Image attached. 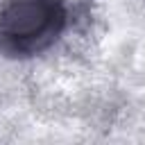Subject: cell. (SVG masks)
Wrapping results in <instances>:
<instances>
[{
  "mask_svg": "<svg viewBox=\"0 0 145 145\" xmlns=\"http://www.w3.org/2000/svg\"><path fill=\"white\" fill-rule=\"evenodd\" d=\"M66 27L61 0H9L0 9V52L29 57L50 48Z\"/></svg>",
  "mask_w": 145,
  "mask_h": 145,
  "instance_id": "1",
  "label": "cell"
}]
</instances>
